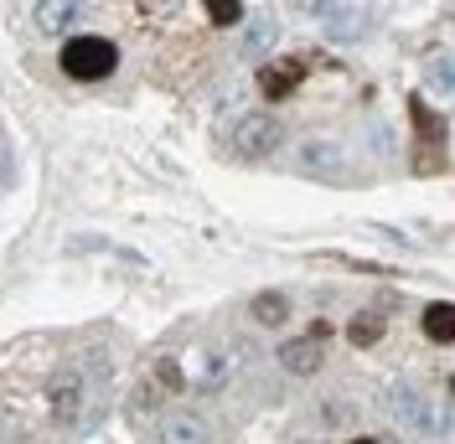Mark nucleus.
Listing matches in <instances>:
<instances>
[{"mask_svg":"<svg viewBox=\"0 0 455 444\" xmlns=\"http://www.w3.org/2000/svg\"><path fill=\"white\" fill-rule=\"evenodd\" d=\"M84 403H88V377L78 367H62L47 383V414H52V424H78Z\"/></svg>","mask_w":455,"mask_h":444,"instance_id":"7ed1b4c3","label":"nucleus"},{"mask_svg":"<svg viewBox=\"0 0 455 444\" xmlns=\"http://www.w3.org/2000/svg\"><path fill=\"white\" fill-rule=\"evenodd\" d=\"M388 403H394V414L403 418V429H414V434H451V408L435 403L429 392L394 388L388 392Z\"/></svg>","mask_w":455,"mask_h":444,"instance_id":"f03ea898","label":"nucleus"},{"mask_svg":"<svg viewBox=\"0 0 455 444\" xmlns=\"http://www.w3.org/2000/svg\"><path fill=\"white\" fill-rule=\"evenodd\" d=\"M409 119H414V130L425 135V145H435V139H440V119H435V114H429L425 104H419V99L409 104Z\"/></svg>","mask_w":455,"mask_h":444,"instance_id":"2eb2a0df","label":"nucleus"},{"mask_svg":"<svg viewBox=\"0 0 455 444\" xmlns=\"http://www.w3.org/2000/svg\"><path fill=\"white\" fill-rule=\"evenodd\" d=\"M295 170L300 176H315V181H337L341 170H347V155H341L337 139H306L295 150Z\"/></svg>","mask_w":455,"mask_h":444,"instance_id":"39448f33","label":"nucleus"},{"mask_svg":"<svg viewBox=\"0 0 455 444\" xmlns=\"http://www.w3.org/2000/svg\"><path fill=\"white\" fill-rule=\"evenodd\" d=\"M321 361H326V357H321V346H315L311 336H300V341H284V346H280V367H284V372H295V377H311Z\"/></svg>","mask_w":455,"mask_h":444,"instance_id":"1a4fd4ad","label":"nucleus"},{"mask_svg":"<svg viewBox=\"0 0 455 444\" xmlns=\"http://www.w3.org/2000/svg\"><path fill=\"white\" fill-rule=\"evenodd\" d=\"M207 21L212 27H238L243 21V5L238 0H207Z\"/></svg>","mask_w":455,"mask_h":444,"instance_id":"4468645a","label":"nucleus"},{"mask_svg":"<svg viewBox=\"0 0 455 444\" xmlns=\"http://www.w3.org/2000/svg\"><path fill=\"white\" fill-rule=\"evenodd\" d=\"M347 444H378V440H368V434H363V440H347Z\"/></svg>","mask_w":455,"mask_h":444,"instance_id":"6ab92c4d","label":"nucleus"},{"mask_svg":"<svg viewBox=\"0 0 455 444\" xmlns=\"http://www.w3.org/2000/svg\"><path fill=\"white\" fill-rule=\"evenodd\" d=\"M300 78H306V67L300 62H264L259 67V88H264V99H290L295 88H300Z\"/></svg>","mask_w":455,"mask_h":444,"instance_id":"6e6552de","label":"nucleus"},{"mask_svg":"<svg viewBox=\"0 0 455 444\" xmlns=\"http://www.w3.org/2000/svg\"><path fill=\"white\" fill-rule=\"evenodd\" d=\"M269 42H275V21H259V27L243 36V57H259Z\"/></svg>","mask_w":455,"mask_h":444,"instance_id":"dca6fc26","label":"nucleus"},{"mask_svg":"<svg viewBox=\"0 0 455 444\" xmlns=\"http://www.w3.org/2000/svg\"><path fill=\"white\" fill-rule=\"evenodd\" d=\"M284 145V124L275 114H249L238 130H233V150L243 155V161H264V155H275Z\"/></svg>","mask_w":455,"mask_h":444,"instance_id":"20e7f679","label":"nucleus"},{"mask_svg":"<svg viewBox=\"0 0 455 444\" xmlns=\"http://www.w3.org/2000/svg\"><path fill=\"white\" fill-rule=\"evenodd\" d=\"M78 16H84V5H73V0H47V5H36L42 31H68Z\"/></svg>","mask_w":455,"mask_h":444,"instance_id":"9b49d317","label":"nucleus"},{"mask_svg":"<svg viewBox=\"0 0 455 444\" xmlns=\"http://www.w3.org/2000/svg\"><path fill=\"white\" fill-rule=\"evenodd\" d=\"M187 388V377H181V367L171 357H161L156 367H150V377L140 383V398H135V408H150V403H161V398H171V392Z\"/></svg>","mask_w":455,"mask_h":444,"instance_id":"0eeeda50","label":"nucleus"},{"mask_svg":"<svg viewBox=\"0 0 455 444\" xmlns=\"http://www.w3.org/2000/svg\"><path fill=\"white\" fill-rule=\"evenodd\" d=\"M429 73H435V83H440V88H451V67H445V57H435V67H429Z\"/></svg>","mask_w":455,"mask_h":444,"instance_id":"f3484780","label":"nucleus"},{"mask_svg":"<svg viewBox=\"0 0 455 444\" xmlns=\"http://www.w3.org/2000/svg\"><path fill=\"white\" fill-rule=\"evenodd\" d=\"M5 176H11V155H0V181H5Z\"/></svg>","mask_w":455,"mask_h":444,"instance_id":"a211bd4d","label":"nucleus"},{"mask_svg":"<svg viewBox=\"0 0 455 444\" xmlns=\"http://www.w3.org/2000/svg\"><path fill=\"white\" fill-rule=\"evenodd\" d=\"M249 315H254L259 326H284V315H290V300H284L280 289H264V295H254Z\"/></svg>","mask_w":455,"mask_h":444,"instance_id":"f8f14e48","label":"nucleus"},{"mask_svg":"<svg viewBox=\"0 0 455 444\" xmlns=\"http://www.w3.org/2000/svg\"><path fill=\"white\" fill-rule=\"evenodd\" d=\"M425 336H429V341H440V346H451V341H455V305H445V300H440V305H429L425 310Z\"/></svg>","mask_w":455,"mask_h":444,"instance_id":"ddd939ff","label":"nucleus"},{"mask_svg":"<svg viewBox=\"0 0 455 444\" xmlns=\"http://www.w3.org/2000/svg\"><path fill=\"white\" fill-rule=\"evenodd\" d=\"M212 440V424L197 408H171L161 418V444H207Z\"/></svg>","mask_w":455,"mask_h":444,"instance_id":"423d86ee","label":"nucleus"},{"mask_svg":"<svg viewBox=\"0 0 455 444\" xmlns=\"http://www.w3.org/2000/svg\"><path fill=\"white\" fill-rule=\"evenodd\" d=\"M57 62H62L68 78H78V83H99V78H109L114 73L119 52H114V42H104V36H73Z\"/></svg>","mask_w":455,"mask_h":444,"instance_id":"f257e3e1","label":"nucleus"},{"mask_svg":"<svg viewBox=\"0 0 455 444\" xmlns=\"http://www.w3.org/2000/svg\"><path fill=\"white\" fill-rule=\"evenodd\" d=\"M383 331H388L383 310H357V315H352V326H347V341H352V346H378Z\"/></svg>","mask_w":455,"mask_h":444,"instance_id":"9d476101","label":"nucleus"}]
</instances>
